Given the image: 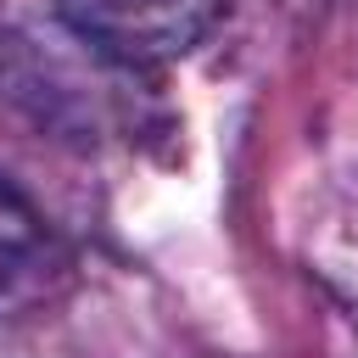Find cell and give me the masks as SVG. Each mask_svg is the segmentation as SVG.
Instances as JSON below:
<instances>
[{
  "label": "cell",
  "mask_w": 358,
  "mask_h": 358,
  "mask_svg": "<svg viewBox=\"0 0 358 358\" xmlns=\"http://www.w3.org/2000/svg\"><path fill=\"white\" fill-rule=\"evenodd\" d=\"M62 22L123 67L190 56L224 17V0H56Z\"/></svg>",
  "instance_id": "6da1fadb"
},
{
  "label": "cell",
  "mask_w": 358,
  "mask_h": 358,
  "mask_svg": "<svg viewBox=\"0 0 358 358\" xmlns=\"http://www.w3.org/2000/svg\"><path fill=\"white\" fill-rule=\"evenodd\" d=\"M39 252H45V224H39V213H34L11 185H0V296H6L17 280H28V268L39 263Z\"/></svg>",
  "instance_id": "7a4b0ae2"
}]
</instances>
